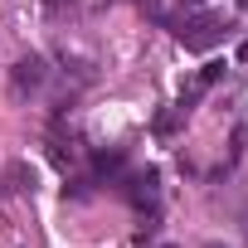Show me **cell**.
Returning <instances> with one entry per match:
<instances>
[{
	"label": "cell",
	"instance_id": "2",
	"mask_svg": "<svg viewBox=\"0 0 248 248\" xmlns=\"http://www.w3.org/2000/svg\"><path fill=\"white\" fill-rule=\"evenodd\" d=\"M39 83H44V59H25L15 68V88L25 93V88H39Z\"/></svg>",
	"mask_w": 248,
	"mask_h": 248
},
{
	"label": "cell",
	"instance_id": "1",
	"mask_svg": "<svg viewBox=\"0 0 248 248\" xmlns=\"http://www.w3.org/2000/svg\"><path fill=\"white\" fill-rule=\"evenodd\" d=\"M175 39H180L185 49L204 54V49H214V44L224 39V20H219V15H185V20L175 25Z\"/></svg>",
	"mask_w": 248,
	"mask_h": 248
}]
</instances>
